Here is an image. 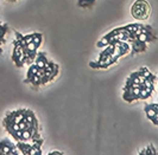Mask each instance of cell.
I'll return each instance as SVG.
<instances>
[{"mask_svg":"<svg viewBox=\"0 0 158 155\" xmlns=\"http://www.w3.org/2000/svg\"><path fill=\"white\" fill-rule=\"evenodd\" d=\"M49 155H63L62 152H58V150H54V152H50Z\"/></svg>","mask_w":158,"mask_h":155,"instance_id":"12","label":"cell"},{"mask_svg":"<svg viewBox=\"0 0 158 155\" xmlns=\"http://www.w3.org/2000/svg\"><path fill=\"white\" fill-rule=\"evenodd\" d=\"M19 150L17 149L16 143L8 140L0 141V155H18Z\"/></svg>","mask_w":158,"mask_h":155,"instance_id":"9","label":"cell"},{"mask_svg":"<svg viewBox=\"0 0 158 155\" xmlns=\"http://www.w3.org/2000/svg\"><path fill=\"white\" fill-rule=\"evenodd\" d=\"M130 51L131 46L126 42H117L113 44H108L102 47L97 61L89 62V66L92 69H108L110 66L118 63L121 57L128 55Z\"/></svg>","mask_w":158,"mask_h":155,"instance_id":"1","label":"cell"},{"mask_svg":"<svg viewBox=\"0 0 158 155\" xmlns=\"http://www.w3.org/2000/svg\"><path fill=\"white\" fill-rule=\"evenodd\" d=\"M12 62L15 63L17 68H23L24 65H26V56H25L24 49L17 43H13Z\"/></svg>","mask_w":158,"mask_h":155,"instance_id":"7","label":"cell"},{"mask_svg":"<svg viewBox=\"0 0 158 155\" xmlns=\"http://www.w3.org/2000/svg\"><path fill=\"white\" fill-rule=\"evenodd\" d=\"M6 1H10V2H16L18 0H6Z\"/></svg>","mask_w":158,"mask_h":155,"instance_id":"13","label":"cell"},{"mask_svg":"<svg viewBox=\"0 0 158 155\" xmlns=\"http://www.w3.org/2000/svg\"><path fill=\"white\" fill-rule=\"evenodd\" d=\"M157 32L152 29L151 25L140 24L139 29L134 33H132L131 38L127 40V43L131 46L130 55L136 56L137 53L145 52L149 47V44L157 40Z\"/></svg>","mask_w":158,"mask_h":155,"instance_id":"2","label":"cell"},{"mask_svg":"<svg viewBox=\"0 0 158 155\" xmlns=\"http://www.w3.org/2000/svg\"><path fill=\"white\" fill-rule=\"evenodd\" d=\"M144 112L153 125H158V103H146L144 106Z\"/></svg>","mask_w":158,"mask_h":155,"instance_id":"8","label":"cell"},{"mask_svg":"<svg viewBox=\"0 0 158 155\" xmlns=\"http://www.w3.org/2000/svg\"><path fill=\"white\" fill-rule=\"evenodd\" d=\"M152 72L143 66L139 70L132 72L128 77L126 78V82H125V85H124V89H130V88H138V87H143V83L146 78L149 77Z\"/></svg>","mask_w":158,"mask_h":155,"instance_id":"5","label":"cell"},{"mask_svg":"<svg viewBox=\"0 0 158 155\" xmlns=\"http://www.w3.org/2000/svg\"><path fill=\"white\" fill-rule=\"evenodd\" d=\"M151 12H152L151 5L146 0H136L131 6V14L138 21H144L149 19Z\"/></svg>","mask_w":158,"mask_h":155,"instance_id":"4","label":"cell"},{"mask_svg":"<svg viewBox=\"0 0 158 155\" xmlns=\"http://www.w3.org/2000/svg\"><path fill=\"white\" fill-rule=\"evenodd\" d=\"M95 4V0H77V6L81 8H91Z\"/></svg>","mask_w":158,"mask_h":155,"instance_id":"11","label":"cell"},{"mask_svg":"<svg viewBox=\"0 0 158 155\" xmlns=\"http://www.w3.org/2000/svg\"><path fill=\"white\" fill-rule=\"evenodd\" d=\"M45 68V66H44ZM38 68L35 63L30 64L28 72H26V78L24 79L25 84H30L33 88H39L43 85H47L49 82L47 75H45V69Z\"/></svg>","mask_w":158,"mask_h":155,"instance_id":"3","label":"cell"},{"mask_svg":"<svg viewBox=\"0 0 158 155\" xmlns=\"http://www.w3.org/2000/svg\"><path fill=\"white\" fill-rule=\"evenodd\" d=\"M139 154L140 155H157L158 152H157V148H156L152 143H150L146 148H144L143 150L139 152Z\"/></svg>","mask_w":158,"mask_h":155,"instance_id":"10","label":"cell"},{"mask_svg":"<svg viewBox=\"0 0 158 155\" xmlns=\"http://www.w3.org/2000/svg\"><path fill=\"white\" fill-rule=\"evenodd\" d=\"M44 143V139L36 140L33 142H16L17 149L19 150V154L23 155H42V146Z\"/></svg>","mask_w":158,"mask_h":155,"instance_id":"6","label":"cell"}]
</instances>
